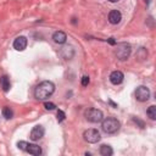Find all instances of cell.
<instances>
[{
    "label": "cell",
    "mask_w": 156,
    "mask_h": 156,
    "mask_svg": "<svg viewBox=\"0 0 156 156\" xmlns=\"http://www.w3.org/2000/svg\"><path fill=\"white\" fill-rule=\"evenodd\" d=\"M54 92H55V84L50 80H44L37 85L34 90V97L38 100H46L52 95Z\"/></svg>",
    "instance_id": "cell-1"
},
{
    "label": "cell",
    "mask_w": 156,
    "mask_h": 156,
    "mask_svg": "<svg viewBox=\"0 0 156 156\" xmlns=\"http://www.w3.org/2000/svg\"><path fill=\"white\" fill-rule=\"evenodd\" d=\"M101 122H103V123H101V128H103V131L107 134L116 133L121 127L120 121L117 118H115V117H107V118L103 120Z\"/></svg>",
    "instance_id": "cell-2"
},
{
    "label": "cell",
    "mask_w": 156,
    "mask_h": 156,
    "mask_svg": "<svg viewBox=\"0 0 156 156\" xmlns=\"http://www.w3.org/2000/svg\"><path fill=\"white\" fill-rule=\"evenodd\" d=\"M131 45L127 44V43H120L117 44V48H116V51H115V54H116V56L118 60L121 61H125L127 60L128 57H129L131 55Z\"/></svg>",
    "instance_id": "cell-3"
},
{
    "label": "cell",
    "mask_w": 156,
    "mask_h": 156,
    "mask_svg": "<svg viewBox=\"0 0 156 156\" xmlns=\"http://www.w3.org/2000/svg\"><path fill=\"white\" fill-rule=\"evenodd\" d=\"M85 118L89 122H92V123H99V122L104 120V113L101 110H99V108L92 107L85 111Z\"/></svg>",
    "instance_id": "cell-4"
},
{
    "label": "cell",
    "mask_w": 156,
    "mask_h": 156,
    "mask_svg": "<svg viewBox=\"0 0 156 156\" xmlns=\"http://www.w3.org/2000/svg\"><path fill=\"white\" fill-rule=\"evenodd\" d=\"M83 138L87 143H90V144H95L101 139V135L99 133L98 129H94V128H90V129H87L83 133Z\"/></svg>",
    "instance_id": "cell-5"
},
{
    "label": "cell",
    "mask_w": 156,
    "mask_h": 156,
    "mask_svg": "<svg viewBox=\"0 0 156 156\" xmlns=\"http://www.w3.org/2000/svg\"><path fill=\"white\" fill-rule=\"evenodd\" d=\"M135 99L140 103H145L150 99V90H149L148 87H144V85H140L135 90Z\"/></svg>",
    "instance_id": "cell-6"
},
{
    "label": "cell",
    "mask_w": 156,
    "mask_h": 156,
    "mask_svg": "<svg viewBox=\"0 0 156 156\" xmlns=\"http://www.w3.org/2000/svg\"><path fill=\"white\" fill-rule=\"evenodd\" d=\"M44 133H45V131H44V127H43V126H40V125H39V126H36V127L32 129L29 138H31L33 141H37V140L42 139V138L44 137Z\"/></svg>",
    "instance_id": "cell-7"
},
{
    "label": "cell",
    "mask_w": 156,
    "mask_h": 156,
    "mask_svg": "<svg viewBox=\"0 0 156 156\" xmlns=\"http://www.w3.org/2000/svg\"><path fill=\"white\" fill-rule=\"evenodd\" d=\"M123 73H122L121 71H113L111 74H110V82L115 85H117V84H121L122 82H123Z\"/></svg>",
    "instance_id": "cell-8"
},
{
    "label": "cell",
    "mask_w": 156,
    "mask_h": 156,
    "mask_svg": "<svg viewBox=\"0 0 156 156\" xmlns=\"http://www.w3.org/2000/svg\"><path fill=\"white\" fill-rule=\"evenodd\" d=\"M27 46V38L26 37H17L15 39V42H13V48L18 51H23Z\"/></svg>",
    "instance_id": "cell-9"
},
{
    "label": "cell",
    "mask_w": 156,
    "mask_h": 156,
    "mask_svg": "<svg viewBox=\"0 0 156 156\" xmlns=\"http://www.w3.org/2000/svg\"><path fill=\"white\" fill-rule=\"evenodd\" d=\"M122 20V15L118 10H112L108 13V22L111 24H118Z\"/></svg>",
    "instance_id": "cell-10"
},
{
    "label": "cell",
    "mask_w": 156,
    "mask_h": 156,
    "mask_svg": "<svg viewBox=\"0 0 156 156\" xmlns=\"http://www.w3.org/2000/svg\"><path fill=\"white\" fill-rule=\"evenodd\" d=\"M66 39H67V36H66V33L62 32V31H57V32H55L52 34V40L56 44H64V43H66Z\"/></svg>",
    "instance_id": "cell-11"
},
{
    "label": "cell",
    "mask_w": 156,
    "mask_h": 156,
    "mask_svg": "<svg viewBox=\"0 0 156 156\" xmlns=\"http://www.w3.org/2000/svg\"><path fill=\"white\" fill-rule=\"evenodd\" d=\"M27 153H29L31 155H34V156H39L40 154H42V148H40L39 145L37 144H28V146H27Z\"/></svg>",
    "instance_id": "cell-12"
},
{
    "label": "cell",
    "mask_w": 156,
    "mask_h": 156,
    "mask_svg": "<svg viewBox=\"0 0 156 156\" xmlns=\"http://www.w3.org/2000/svg\"><path fill=\"white\" fill-rule=\"evenodd\" d=\"M0 85H1L3 88V90L6 93V92H9L10 90V88H11V84H10V78L8 76H3L1 78H0Z\"/></svg>",
    "instance_id": "cell-13"
},
{
    "label": "cell",
    "mask_w": 156,
    "mask_h": 156,
    "mask_svg": "<svg viewBox=\"0 0 156 156\" xmlns=\"http://www.w3.org/2000/svg\"><path fill=\"white\" fill-rule=\"evenodd\" d=\"M100 154L103 155V156H111L113 154V150H112V148L110 145H101L100 146Z\"/></svg>",
    "instance_id": "cell-14"
},
{
    "label": "cell",
    "mask_w": 156,
    "mask_h": 156,
    "mask_svg": "<svg viewBox=\"0 0 156 156\" xmlns=\"http://www.w3.org/2000/svg\"><path fill=\"white\" fill-rule=\"evenodd\" d=\"M146 113H148V116H149L150 120H156V106L155 105L149 106Z\"/></svg>",
    "instance_id": "cell-15"
},
{
    "label": "cell",
    "mask_w": 156,
    "mask_h": 156,
    "mask_svg": "<svg viewBox=\"0 0 156 156\" xmlns=\"http://www.w3.org/2000/svg\"><path fill=\"white\" fill-rule=\"evenodd\" d=\"M12 110L9 107V106H5L4 108H3V116L6 118V120H10V118H12Z\"/></svg>",
    "instance_id": "cell-16"
},
{
    "label": "cell",
    "mask_w": 156,
    "mask_h": 156,
    "mask_svg": "<svg viewBox=\"0 0 156 156\" xmlns=\"http://www.w3.org/2000/svg\"><path fill=\"white\" fill-rule=\"evenodd\" d=\"M17 146H18V149H21V150H27L28 143H27V141H18V143H17Z\"/></svg>",
    "instance_id": "cell-17"
},
{
    "label": "cell",
    "mask_w": 156,
    "mask_h": 156,
    "mask_svg": "<svg viewBox=\"0 0 156 156\" xmlns=\"http://www.w3.org/2000/svg\"><path fill=\"white\" fill-rule=\"evenodd\" d=\"M65 117H66L65 112H64L62 110H59V111H57V121H59V122H62V121L65 120Z\"/></svg>",
    "instance_id": "cell-18"
},
{
    "label": "cell",
    "mask_w": 156,
    "mask_h": 156,
    "mask_svg": "<svg viewBox=\"0 0 156 156\" xmlns=\"http://www.w3.org/2000/svg\"><path fill=\"white\" fill-rule=\"evenodd\" d=\"M44 107L46 108V110L51 111V110H54V108H55L56 106H55V104H54V103H48V101H46V103H44Z\"/></svg>",
    "instance_id": "cell-19"
},
{
    "label": "cell",
    "mask_w": 156,
    "mask_h": 156,
    "mask_svg": "<svg viewBox=\"0 0 156 156\" xmlns=\"http://www.w3.org/2000/svg\"><path fill=\"white\" fill-rule=\"evenodd\" d=\"M89 82H90V79H89L88 76H83L82 77V85L83 87H87L88 84H89Z\"/></svg>",
    "instance_id": "cell-20"
},
{
    "label": "cell",
    "mask_w": 156,
    "mask_h": 156,
    "mask_svg": "<svg viewBox=\"0 0 156 156\" xmlns=\"http://www.w3.org/2000/svg\"><path fill=\"white\" fill-rule=\"evenodd\" d=\"M107 42H108V44H111V45H116V40H115L113 38H108Z\"/></svg>",
    "instance_id": "cell-21"
},
{
    "label": "cell",
    "mask_w": 156,
    "mask_h": 156,
    "mask_svg": "<svg viewBox=\"0 0 156 156\" xmlns=\"http://www.w3.org/2000/svg\"><path fill=\"white\" fill-rule=\"evenodd\" d=\"M110 3H117V1H120V0H108Z\"/></svg>",
    "instance_id": "cell-22"
}]
</instances>
